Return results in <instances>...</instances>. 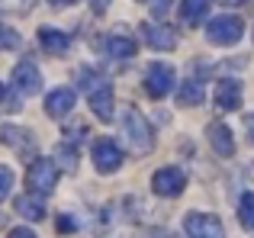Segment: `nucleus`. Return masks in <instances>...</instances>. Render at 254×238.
<instances>
[{"mask_svg": "<svg viewBox=\"0 0 254 238\" xmlns=\"http://www.w3.org/2000/svg\"><path fill=\"white\" fill-rule=\"evenodd\" d=\"M49 3H55V6H71V3H77V0H49Z\"/></svg>", "mask_w": 254, "mask_h": 238, "instance_id": "obj_28", "label": "nucleus"}, {"mask_svg": "<svg viewBox=\"0 0 254 238\" xmlns=\"http://www.w3.org/2000/svg\"><path fill=\"white\" fill-rule=\"evenodd\" d=\"M184 187H187V174L180 168H158L155 171V177H151V190H155L158 196H180L184 193Z\"/></svg>", "mask_w": 254, "mask_h": 238, "instance_id": "obj_6", "label": "nucleus"}, {"mask_svg": "<svg viewBox=\"0 0 254 238\" xmlns=\"http://www.w3.org/2000/svg\"><path fill=\"white\" fill-rule=\"evenodd\" d=\"M0 142L16 148L19 155H32V151H36V135H32L29 129H23V125H3V129H0Z\"/></svg>", "mask_w": 254, "mask_h": 238, "instance_id": "obj_13", "label": "nucleus"}, {"mask_svg": "<svg viewBox=\"0 0 254 238\" xmlns=\"http://www.w3.org/2000/svg\"><path fill=\"white\" fill-rule=\"evenodd\" d=\"M6 100V87H3V84H0V103H3Z\"/></svg>", "mask_w": 254, "mask_h": 238, "instance_id": "obj_30", "label": "nucleus"}, {"mask_svg": "<svg viewBox=\"0 0 254 238\" xmlns=\"http://www.w3.org/2000/svg\"><path fill=\"white\" fill-rule=\"evenodd\" d=\"M16 45H19V32L0 23V52H10V49H16Z\"/></svg>", "mask_w": 254, "mask_h": 238, "instance_id": "obj_21", "label": "nucleus"}, {"mask_svg": "<svg viewBox=\"0 0 254 238\" xmlns=\"http://www.w3.org/2000/svg\"><path fill=\"white\" fill-rule=\"evenodd\" d=\"M245 36V19L235 13H222V16H212L206 26V39L212 45H235Z\"/></svg>", "mask_w": 254, "mask_h": 238, "instance_id": "obj_3", "label": "nucleus"}, {"mask_svg": "<svg viewBox=\"0 0 254 238\" xmlns=\"http://www.w3.org/2000/svg\"><path fill=\"white\" fill-rule=\"evenodd\" d=\"M206 142L212 145V151H216L219 158L235 155V135H232V129L225 122H209L206 125Z\"/></svg>", "mask_w": 254, "mask_h": 238, "instance_id": "obj_11", "label": "nucleus"}, {"mask_svg": "<svg viewBox=\"0 0 254 238\" xmlns=\"http://www.w3.org/2000/svg\"><path fill=\"white\" fill-rule=\"evenodd\" d=\"M248 135H251V138H254V116H251V119H248Z\"/></svg>", "mask_w": 254, "mask_h": 238, "instance_id": "obj_29", "label": "nucleus"}, {"mask_svg": "<svg viewBox=\"0 0 254 238\" xmlns=\"http://www.w3.org/2000/svg\"><path fill=\"white\" fill-rule=\"evenodd\" d=\"M6 238H36V232H32V229H26V226H16V229H10V232H6Z\"/></svg>", "mask_w": 254, "mask_h": 238, "instance_id": "obj_24", "label": "nucleus"}, {"mask_svg": "<svg viewBox=\"0 0 254 238\" xmlns=\"http://www.w3.org/2000/svg\"><path fill=\"white\" fill-rule=\"evenodd\" d=\"M216 107L222 110V113H232V110L242 107V84H238L235 77L219 81V87H216Z\"/></svg>", "mask_w": 254, "mask_h": 238, "instance_id": "obj_14", "label": "nucleus"}, {"mask_svg": "<svg viewBox=\"0 0 254 238\" xmlns=\"http://www.w3.org/2000/svg\"><path fill=\"white\" fill-rule=\"evenodd\" d=\"M90 158H93V168H97L100 174H113V171H119V164H123V148H119L113 138H97V142L90 145Z\"/></svg>", "mask_w": 254, "mask_h": 238, "instance_id": "obj_5", "label": "nucleus"}, {"mask_svg": "<svg viewBox=\"0 0 254 238\" xmlns=\"http://www.w3.org/2000/svg\"><path fill=\"white\" fill-rule=\"evenodd\" d=\"M238 222L245 229H254V190H245L238 200Z\"/></svg>", "mask_w": 254, "mask_h": 238, "instance_id": "obj_18", "label": "nucleus"}, {"mask_svg": "<svg viewBox=\"0 0 254 238\" xmlns=\"http://www.w3.org/2000/svg\"><path fill=\"white\" fill-rule=\"evenodd\" d=\"M58 155H62V164H64V168H71V171L77 168V148H74V145L62 142V148H58ZM55 164H58V161H55ZM62 164H58V171H62Z\"/></svg>", "mask_w": 254, "mask_h": 238, "instance_id": "obj_22", "label": "nucleus"}, {"mask_svg": "<svg viewBox=\"0 0 254 238\" xmlns=\"http://www.w3.org/2000/svg\"><path fill=\"white\" fill-rule=\"evenodd\" d=\"M151 3V10L158 13V16H161V13H168V6H171V0H148Z\"/></svg>", "mask_w": 254, "mask_h": 238, "instance_id": "obj_26", "label": "nucleus"}, {"mask_svg": "<svg viewBox=\"0 0 254 238\" xmlns=\"http://www.w3.org/2000/svg\"><path fill=\"white\" fill-rule=\"evenodd\" d=\"M13 206H16V213L23 216L26 222H39V219H45V203L42 200H36V196H16L13 200Z\"/></svg>", "mask_w": 254, "mask_h": 238, "instance_id": "obj_17", "label": "nucleus"}, {"mask_svg": "<svg viewBox=\"0 0 254 238\" xmlns=\"http://www.w3.org/2000/svg\"><path fill=\"white\" fill-rule=\"evenodd\" d=\"M10 190H13V171L6 168V164H0V200H3Z\"/></svg>", "mask_w": 254, "mask_h": 238, "instance_id": "obj_23", "label": "nucleus"}, {"mask_svg": "<svg viewBox=\"0 0 254 238\" xmlns=\"http://www.w3.org/2000/svg\"><path fill=\"white\" fill-rule=\"evenodd\" d=\"M74 103H77V94L71 87H55V90L45 94V113L62 119V116H68L71 110H74Z\"/></svg>", "mask_w": 254, "mask_h": 238, "instance_id": "obj_12", "label": "nucleus"}, {"mask_svg": "<svg viewBox=\"0 0 254 238\" xmlns=\"http://www.w3.org/2000/svg\"><path fill=\"white\" fill-rule=\"evenodd\" d=\"M123 138L126 145H132V148L138 151V155H145V151H151V145H155V132H151L148 119L142 116V110L138 107H123Z\"/></svg>", "mask_w": 254, "mask_h": 238, "instance_id": "obj_1", "label": "nucleus"}, {"mask_svg": "<svg viewBox=\"0 0 254 238\" xmlns=\"http://www.w3.org/2000/svg\"><path fill=\"white\" fill-rule=\"evenodd\" d=\"M142 39L158 52H171L177 49V32L164 23H142Z\"/></svg>", "mask_w": 254, "mask_h": 238, "instance_id": "obj_10", "label": "nucleus"}, {"mask_svg": "<svg viewBox=\"0 0 254 238\" xmlns=\"http://www.w3.org/2000/svg\"><path fill=\"white\" fill-rule=\"evenodd\" d=\"M58 174H62V171H58L55 158H36V161L29 164V171H26V190H29V196L45 200V196L55 190Z\"/></svg>", "mask_w": 254, "mask_h": 238, "instance_id": "obj_2", "label": "nucleus"}, {"mask_svg": "<svg viewBox=\"0 0 254 238\" xmlns=\"http://www.w3.org/2000/svg\"><path fill=\"white\" fill-rule=\"evenodd\" d=\"M222 3H245V0H222Z\"/></svg>", "mask_w": 254, "mask_h": 238, "instance_id": "obj_31", "label": "nucleus"}, {"mask_svg": "<svg viewBox=\"0 0 254 238\" xmlns=\"http://www.w3.org/2000/svg\"><path fill=\"white\" fill-rule=\"evenodd\" d=\"M106 52H110L113 58H132L138 52L135 39L126 36V32H113V36H106Z\"/></svg>", "mask_w": 254, "mask_h": 238, "instance_id": "obj_16", "label": "nucleus"}, {"mask_svg": "<svg viewBox=\"0 0 254 238\" xmlns=\"http://www.w3.org/2000/svg\"><path fill=\"white\" fill-rule=\"evenodd\" d=\"M184 229H187V235H190V238H225L222 219H219V216H212V213H199V209L187 213Z\"/></svg>", "mask_w": 254, "mask_h": 238, "instance_id": "obj_4", "label": "nucleus"}, {"mask_svg": "<svg viewBox=\"0 0 254 238\" xmlns=\"http://www.w3.org/2000/svg\"><path fill=\"white\" fill-rule=\"evenodd\" d=\"M151 238H180V235H174L171 229H155V232H151Z\"/></svg>", "mask_w": 254, "mask_h": 238, "instance_id": "obj_27", "label": "nucleus"}, {"mask_svg": "<svg viewBox=\"0 0 254 238\" xmlns=\"http://www.w3.org/2000/svg\"><path fill=\"white\" fill-rule=\"evenodd\" d=\"M58 229H62V232H74L77 222L71 219V216H58Z\"/></svg>", "mask_w": 254, "mask_h": 238, "instance_id": "obj_25", "label": "nucleus"}, {"mask_svg": "<svg viewBox=\"0 0 254 238\" xmlns=\"http://www.w3.org/2000/svg\"><path fill=\"white\" fill-rule=\"evenodd\" d=\"M206 10H209V0H184V3H180L184 23H196L199 16H206Z\"/></svg>", "mask_w": 254, "mask_h": 238, "instance_id": "obj_19", "label": "nucleus"}, {"mask_svg": "<svg viewBox=\"0 0 254 238\" xmlns=\"http://www.w3.org/2000/svg\"><path fill=\"white\" fill-rule=\"evenodd\" d=\"M90 110L97 113L100 122H113V113H116V97H113V87L106 77H100L97 84H90Z\"/></svg>", "mask_w": 254, "mask_h": 238, "instance_id": "obj_7", "label": "nucleus"}, {"mask_svg": "<svg viewBox=\"0 0 254 238\" xmlns=\"http://www.w3.org/2000/svg\"><path fill=\"white\" fill-rule=\"evenodd\" d=\"M180 103H184V107H196V103H203V84H199V81H187L184 87H180Z\"/></svg>", "mask_w": 254, "mask_h": 238, "instance_id": "obj_20", "label": "nucleus"}, {"mask_svg": "<svg viewBox=\"0 0 254 238\" xmlns=\"http://www.w3.org/2000/svg\"><path fill=\"white\" fill-rule=\"evenodd\" d=\"M145 90H148L155 100L168 97L174 90V68H171V64H164V61L148 64V71H145Z\"/></svg>", "mask_w": 254, "mask_h": 238, "instance_id": "obj_8", "label": "nucleus"}, {"mask_svg": "<svg viewBox=\"0 0 254 238\" xmlns=\"http://www.w3.org/2000/svg\"><path fill=\"white\" fill-rule=\"evenodd\" d=\"M39 42H42V49L49 52V55H64V52L71 49V36L62 29H52V26H42L39 29Z\"/></svg>", "mask_w": 254, "mask_h": 238, "instance_id": "obj_15", "label": "nucleus"}, {"mask_svg": "<svg viewBox=\"0 0 254 238\" xmlns=\"http://www.w3.org/2000/svg\"><path fill=\"white\" fill-rule=\"evenodd\" d=\"M10 81H13V90L23 94V97H32V94L42 90V74H39V68L32 61H19L16 68H13Z\"/></svg>", "mask_w": 254, "mask_h": 238, "instance_id": "obj_9", "label": "nucleus"}]
</instances>
